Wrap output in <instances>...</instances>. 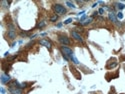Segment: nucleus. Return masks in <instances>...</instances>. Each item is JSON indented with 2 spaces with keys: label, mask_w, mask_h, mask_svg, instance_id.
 Masks as SVG:
<instances>
[{
  "label": "nucleus",
  "mask_w": 125,
  "mask_h": 94,
  "mask_svg": "<svg viewBox=\"0 0 125 94\" xmlns=\"http://www.w3.org/2000/svg\"><path fill=\"white\" fill-rule=\"evenodd\" d=\"M66 5L67 6H69V7H71V8H75L76 6H74V4L72 2H70V1H66Z\"/></svg>",
  "instance_id": "obj_15"
},
{
  "label": "nucleus",
  "mask_w": 125,
  "mask_h": 94,
  "mask_svg": "<svg viewBox=\"0 0 125 94\" xmlns=\"http://www.w3.org/2000/svg\"><path fill=\"white\" fill-rule=\"evenodd\" d=\"M70 22H72V18H68V19H67V20H65V21H64L63 23H64V24H69Z\"/></svg>",
  "instance_id": "obj_17"
},
{
  "label": "nucleus",
  "mask_w": 125,
  "mask_h": 94,
  "mask_svg": "<svg viewBox=\"0 0 125 94\" xmlns=\"http://www.w3.org/2000/svg\"><path fill=\"white\" fill-rule=\"evenodd\" d=\"M71 60L74 62V64H79V61L77 60V58L75 57V55H74V53H73V55H72V58H71Z\"/></svg>",
  "instance_id": "obj_13"
},
{
  "label": "nucleus",
  "mask_w": 125,
  "mask_h": 94,
  "mask_svg": "<svg viewBox=\"0 0 125 94\" xmlns=\"http://www.w3.org/2000/svg\"><path fill=\"white\" fill-rule=\"evenodd\" d=\"M95 6H97V3H94V4L92 5V7H95Z\"/></svg>",
  "instance_id": "obj_21"
},
{
  "label": "nucleus",
  "mask_w": 125,
  "mask_h": 94,
  "mask_svg": "<svg viewBox=\"0 0 125 94\" xmlns=\"http://www.w3.org/2000/svg\"><path fill=\"white\" fill-rule=\"evenodd\" d=\"M11 80V78L8 74H5V73H2L1 74V78H0V81H1L2 84H8Z\"/></svg>",
  "instance_id": "obj_4"
},
{
  "label": "nucleus",
  "mask_w": 125,
  "mask_h": 94,
  "mask_svg": "<svg viewBox=\"0 0 125 94\" xmlns=\"http://www.w3.org/2000/svg\"><path fill=\"white\" fill-rule=\"evenodd\" d=\"M45 25H46V22H45V21H41L40 23H39L38 25H37V27H38V28H40V29H41V28H43V27H44Z\"/></svg>",
  "instance_id": "obj_12"
},
{
  "label": "nucleus",
  "mask_w": 125,
  "mask_h": 94,
  "mask_svg": "<svg viewBox=\"0 0 125 94\" xmlns=\"http://www.w3.org/2000/svg\"><path fill=\"white\" fill-rule=\"evenodd\" d=\"M39 43H40V45H42V46H45L46 48H48V49H51V42L50 41H48L47 39H41L40 41H39Z\"/></svg>",
  "instance_id": "obj_6"
},
{
  "label": "nucleus",
  "mask_w": 125,
  "mask_h": 94,
  "mask_svg": "<svg viewBox=\"0 0 125 94\" xmlns=\"http://www.w3.org/2000/svg\"><path fill=\"white\" fill-rule=\"evenodd\" d=\"M57 19H58V15L54 14V15H52V16L50 17V22H55Z\"/></svg>",
  "instance_id": "obj_11"
},
{
  "label": "nucleus",
  "mask_w": 125,
  "mask_h": 94,
  "mask_svg": "<svg viewBox=\"0 0 125 94\" xmlns=\"http://www.w3.org/2000/svg\"><path fill=\"white\" fill-rule=\"evenodd\" d=\"M117 7H118V9H120V10H122V9H124L125 8V5L123 4V3H117Z\"/></svg>",
  "instance_id": "obj_14"
},
{
  "label": "nucleus",
  "mask_w": 125,
  "mask_h": 94,
  "mask_svg": "<svg viewBox=\"0 0 125 94\" xmlns=\"http://www.w3.org/2000/svg\"><path fill=\"white\" fill-rule=\"evenodd\" d=\"M61 26H62V24H61V23H59V24H57V27H61Z\"/></svg>",
  "instance_id": "obj_20"
},
{
  "label": "nucleus",
  "mask_w": 125,
  "mask_h": 94,
  "mask_svg": "<svg viewBox=\"0 0 125 94\" xmlns=\"http://www.w3.org/2000/svg\"><path fill=\"white\" fill-rule=\"evenodd\" d=\"M1 93H2V94H4V93H5V90H4V88H2V87H1Z\"/></svg>",
  "instance_id": "obj_19"
},
{
  "label": "nucleus",
  "mask_w": 125,
  "mask_h": 94,
  "mask_svg": "<svg viewBox=\"0 0 125 94\" xmlns=\"http://www.w3.org/2000/svg\"><path fill=\"white\" fill-rule=\"evenodd\" d=\"M109 94H113V93H109Z\"/></svg>",
  "instance_id": "obj_22"
},
{
  "label": "nucleus",
  "mask_w": 125,
  "mask_h": 94,
  "mask_svg": "<svg viewBox=\"0 0 125 94\" xmlns=\"http://www.w3.org/2000/svg\"><path fill=\"white\" fill-rule=\"evenodd\" d=\"M7 35H8V37L10 39H15V38H16V32L14 31V29H9Z\"/></svg>",
  "instance_id": "obj_8"
},
{
  "label": "nucleus",
  "mask_w": 125,
  "mask_h": 94,
  "mask_svg": "<svg viewBox=\"0 0 125 94\" xmlns=\"http://www.w3.org/2000/svg\"><path fill=\"white\" fill-rule=\"evenodd\" d=\"M9 92L11 94H22V90L19 87H14V88H9Z\"/></svg>",
  "instance_id": "obj_7"
},
{
  "label": "nucleus",
  "mask_w": 125,
  "mask_h": 94,
  "mask_svg": "<svg viewBox=\"0 0 125 94\" xmlns=\"http://www.w3.org/2000/svg\"><path fill=\"white\" fill-rule=\"evenodd\" d=\"M116 17L118 18V19H122V18H123V13L120 11V12H118V13L116 14Z\"/></svg>",
  "instance_id": "obj_16"
},
{
  "label": "nucleus",
  "mask_w": 125,
  "mask_h": 94,
  "mask_svg": "<svg viewBox=\"0 0 125 94\" xmlns=\"http://www.w3.org/2000/svg\"><path fill=\"white\" fill-rule=\"evenodd\" d=\"M98 13H99V14H103L104 13V9L103 8H100L99 10H98Z\"/></svg>",
  "instance_id": "obj_18"
},
{
  "label": "nucleus",
  "mask_w": 125,
  "mask_h": 94,
  "mask_svg": "<svg viewBox=\"0 0 125 94\" xmlns=\"http://www.w3.org/2000/svg\"><path fill=\"white\" fill-rule=\"evenodd\" d=\"M92 21H93V17H89V18H86L84 21L80 22V24H81L82 26H85V25H88L89 23H91Z\"/></svg>",
  "instance_id": "obj_10"
},
{
  "label": "nucleus",
  "mask_w": 125,
  "mask_h": 94,
  "mask_svg": "<svg viewBox=\"0 0 125 94\" xmlns=\"http://www.w3.org/2000/svg\"><path fill=\"white\" fill-rule=\"evenodd\" d=\"M58 40H59V42L61 44H63V45H69L70 44L69 38H68L67 36H65V35H59L58 36Z\"/></svg>",
  "instance_id": "obj_3"
},
{
  "label": "nucleus",
  "mask_w": 125,
  "mask_h": 94,
  "mask_svg": "<svg viewBox=\"0 0 125 94\" xmlns=\"http://www.w3.org/2000/svg\"><path fill=\"white\" fill-rule=\"evenodd\" d=\"M108 17H109V19H110L113 23H117V17H116V15L113 13V12H110L108 14Z\"/></svg>",
  "instance_id": "obj_9"
},
{
  "label": "nucleus",
  "mask_w": 125,
  "mask_h": 94,
  "mask_svg": "<svg viewBox=\"0 0 125 94\" xmlns=\"http://www.w3.org/2000/svg\"><path fill=\"white\" fill-rule=\"evenodd\" d=\"M61 52L63 54V58L65 60H71L72 58V55H73V51L70 49V48H68L66 46H61Z\"/></svg>",
  "instance_id": "obj_1"
},
{
  "label": "nucleus",
  "mask_w": 125,
  "mask_h": 94,
  "mask_svg": "<svg viewBox=\"0 0 125 94\" xmlns=\"http://www.w3.org/2000/svg\"><path fill=\"white\" fill-rule=\"evenodd\" d=\"M53 9H54L55 12L57 14H59V15H64L66 13L65 7H64L63 5H61V4H54L53 5Z\"/></svg>",
  "instance_id": "obj_2"
},
{
  "label": "nucleus",
  "mask_w": 125,
  "mask_h": 94,
  "mask_svg": "<svg viewBox=\"0 0 125 94\" xmlns=\"http://www.w3.org/2000/svg\"><path fill=\"white\" fill-rule=\"evenodd\" d=\"M71 35H72V37L75 39V40H77V41H79V42H81V43H83V38H82V36L79 34L78 32H76V31H72L71 32Z\"/></svg>",
  "instance_id": "obj_5"
}]
</instances>
